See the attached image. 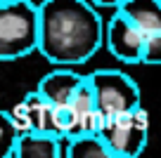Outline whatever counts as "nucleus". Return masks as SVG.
I'll return each mask as SVG.
<instances>
[{
    "label": "nucleus",
    "mask_w": 161,
    "mask_h": 158,
    "mask_svg": "<svg viewBox=\"0 0 161 158\" xmlns=\"http://www.w3.org/2000/svg\"><path fill=\"white\" fill-rule=\"evenodd\" d=\"M7 3H12V0H0V5H7Z\"/></svg>",
    "instance_id": "4468645a"
},
{
    "label": "nucleus",
    "mask_w": 161,
    "mask_h": 158,
    "mask_svg": "<svg viewBox=\"0 0 161 158\" xmlns=\"http://www.w3.org/2000/svg\"><path fill=\"white\" fill-rule=\"evenodd\" d=\"M121 10L142 33L161 31V0H123Z\"/></svg>",
    "instance_id": "6e6552de"
},
{
    "label": "nucleus",
    "mask_w": 161,
    "mask_h": 158,
    "mask_svg": "<svg viewBox=\"0 0 161 158\" xmlns=\"http://www.w3.org/2000/svg\"><path fill=\"white\" fill-rule=\"evenodd\" d=\"M19 132L12 125V118L7 111H0V158H14V146Z\"/></svg>",
    "instance_id": "9d476101"
},
{
    "label": "nucleus",
    "mask_w": 161,
    "mask_h": 158,
    "mask_svg": "<svg viewBox=\"0 0 161 158\" xmlns=\"http://www.w3.org/2000/svg\"><path fill=\"white\" fill-rule=\"evenodd\" d=\"M64 156L69 158H114L111 149L102 139V134L90 132V134H76L66 139Z\"/></svg>",
    "instance_id": "1a4fd4ad"
},
{
    "label": "nucleus",
    "mask_w": 161,
    "mask_h": 158,
    "mask_svg": "<svg viewBox=\"0 0 161 158\" xmlns=\"http://www.w3.org/2000/svg\"><path fill=\"white\" fill-rule=\"evenodd\" d=\"M149 128H152L149 111L142 104H137L130 111L104 116L100 134L107 142V146L111 149L114 158H137L147 146Z\"/></svg>",
    "instance_id": "7ed1b4c3"
},
{
    "label": "nucleus",
    "mask_w": 161,
    "mask_h": 158,
    "mask_svg": "<svg viewBox=\"0 0 161 158\" xmlns=\"http://www.w3.org/2000/svg\"><path fill=\"white\" fill-rule=\"evenodd\" d=\"M92 5L100 10V7H109V10H116V7L123 5V0H90Z\"/></svg>",
    "instance_id": "ddd939ff"
},
{
    "label": "nucleus",
    "mask_w": 161,
    "mask_h": 158,
    "mask_svg": "<svg viewBox=\"0 0 161 158\" xmlns=\"http://www.w3.org/2000/svg\"><path fill=\"white\" fill-rule=\"evenodd\" d=\"M64 153L62 139L47 132H26L19 134L14 146V158H59Z\"/></svg>",
    "instance_id": "0eeeda50"
},
{
    "label": "nucleus",
    "mask_w": 161,
    "mask_h": 158,
    "mask_svg": "<svg viewBox=\"0 0 161 158\" xmlns=\"http://www.w3.org/2000/svg\"><path fill=\"white\" fill-rule=\"evenodd\" d=\"M38 52V5L12 0L0 5V61H17Z\"/></svg>",
    "instance_id": "f03ea898"
},
{
    "label": "nucleus",
    "mask_w": 161,
    "mask_h": 158,
    "mask_svg": "<svg viewBox=\"0 0 161 158\" xmlns=\"http://www.w3.org/2000/svg\"><path fill=\"white\" fill-rule=\"evenodd\" d=\"M104 45V21L90 0H43L38 52L55 66L88 64Z\"/></svg>",
    "instance_id": "f257e3e1"
},
{
    "label": "nucleus",
    "mask_w": 161,
    "mask_h": 158,
    "mask_svg": "<svg viewBox=\"0 0 161 158\" xmlns=\"http://www.w3.org/2000/svg\"><path fill=\"white\" fill-rule=\"evenodd\" d=\"M83 80H86V76L76 73L74 66H57L55 71H50L47 76L40 78V83H38L36 90L50 104L62 106V104H69L71 99H74L76 90L83 85Z\"/></svg>",
    "instance_id": "423d86ee"
},
{
    "label": "nucleus",
    "mask_w": 161,
    "mask_h": 158,
    "mask_svg": "<svg viewBox=\"0 0 161 158\" xmlns=\"http://www.w3.org/2000/svg\"><path fill=\"white\" fill-rule=\"evenodd\" d=\"M142 64L147 66H161V31L145 35V47H142Z\"/></svg>",
    "instance_id": "9b49d317"
},
{
    "label": "nucleus",
    "mask_w": 161,
    "mask_h": 158,
    "mask_svg": "<svg viewBox=\"0 0 161 158\" xmlns=\"http://www.w3.org/2000/svg\"><path fill=\"white\" fill-rule=\"evenodd\" d=\"M10 118H12V125H14V130L19 134H26V132H33V123H31V113H29V106H26V102L21 99V102H17L14 106H12L10 111Z\"/></svg>",
    "instance_id": "f8f14e48"
},
{
    "label": "nucleus",
    "mask_w": 161,
    "mask_h": 158,
    "mask_svg": "<svg viewBox=\"0 0 161 158\" xmlns=\"http://www.w3.org/2000/svg\"><path fill=\"white\" fill-rule=\"evenodd\" d=\"M100 113L116 116L140 104V87L128 73L119 69H97L88 76Z\"/></svg>",
    "instance_id": "20e7f679"
},
{
    "label": "nucleus",
    "mask_w": 161,
    "mask_h": 158,
    "mask_svg": "<svg viewBox=\"0 0 161 158\" xmlns=\"http://www.w3.org/2000/svg\"><path fill=\"white\" fill-rule=\"evenodd\" d=\"M104 47L121 64H142L145 33L121 10H114V14L104 24Z\"/></svg>",
    "instance_id": "39448f33"
}]
</instances>
